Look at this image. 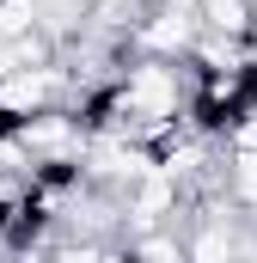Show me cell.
Segmentation results:
<instances>
[{
  "instance_id": "cell-1",
  "label": "cell",
  "mask_w": 257,
  "mask_h": 263,
  "mask_svg": "<svg viewBox=\"0 0 257 263\" xmlns=\"http://www.w3.org/2000/svg\"><path fill=\"white\" fill-rule=\"evenodd\" d=\"M196 37H202V18H196V12L153 6V12H147V25L135 31V55H153V62H190Z\"/></svg>"
},
{
  "instance_id": "cell-2",
  "label": "cell",
  "mask_w": 257,
  "mask_h": 263,
  "mask_svg": "<svg viewBox=\"0 0 257 263\" xmlns=\"http://www.w3.org/2000/svg\"><path fill=\"white\" fill-rule=\"evenodd\" d=\"M251 12L257 0H202L196 6L202 31H221V37H251Z\"/></svg>"
},
{
  "instance_id": "cell-3",
  "label": "cell",
  "mask_w": 257,
  "mask_h": 263,
  "mask_svg": "<svg viewBox=\"0 0 257 263\" xmlns=\"http://www.w3.org/2000/svg\"><path fill=\"white\" fill-rule=\"evenodd\" d=\"M227 196L233 208H257V153H227Z\"/></svg>"
},
{
  "instance_id": "cell-4",
  "label": "cell",
  "mask_w": 257,
  "mask_h": 263,
  "mask_svg": "<svg viewBox=\"0 0 257 263\" xmlns=\"http://www.w3.org/2000/svg\"><path fill=\"white\" fill-rule=\"evenodd\" d=\"M221 141H227V153H257V110H245Z\"/></svg>"
}]
</instances>
